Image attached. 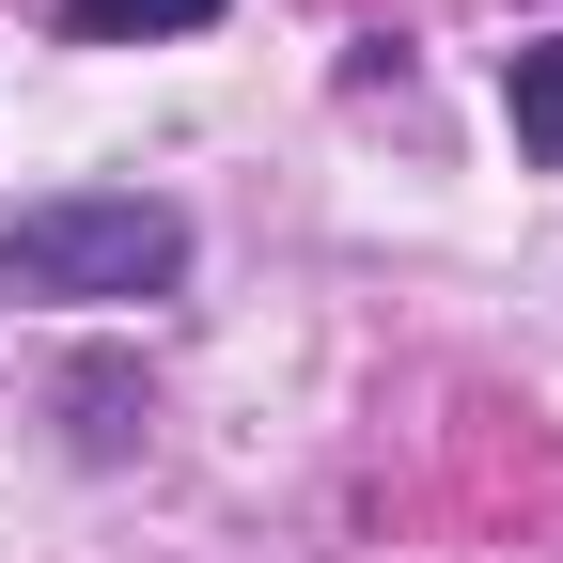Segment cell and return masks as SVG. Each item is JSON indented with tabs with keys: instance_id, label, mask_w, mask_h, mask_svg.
Returning a JSON list of instances; mask_svg holds the SVG:
<instances>
[{
	"instance_id": "277c9868",
	"label": "cell",
	"mask_w": 563,
	"mask_h": 563,
	"mask_svg": "<svg viewBox=\"0 0 563 563\" xmlns=\"http://www.w3.org/2000/svg\"><path fill=\"white\" fill-rule=\"evenodd\" d=\"M220 0H63V32L79 47H141V32H203Z\"/></svg>"
},
{
	"instance_id": "6da1fadb",
	"label": "cell",
	"mask_w": 563,
	"mask_h": 563,
	"mask_svg": "<svg viewBox=\"0 0 563 563\" xmlns=\"http://www.w3.org/2000/svg\"><path fill=\"white\" fill-rule=\"evenodd\" d=\"M173 282H188V203H157V188H47L0 220V298L110 313V298H173Z\"/></svg>"
},
{
	"instance_id": "3957f363",
	"label": "cell",
	"mask_w": 563,
	"mask_h": 563,
	"mask_svg": "<svg viewBox=\"0 0 563 563\" xmlns=\"http://www.w3.org/2000/svg\"><path fill=\"white\" fill-rule=\"evenodd\" d=\"M63 407H79V454H125V439H141V376H125V361H79Z\"/></svg>"
},
{
	"instance_id": "7a4b0ae2",
	"label": "cell",
	"mask_w": 563,
	"mask_h": 563,
	"mask_svg": "<svg viewBox=\"0 0 563 563\" xmlns=\"http://www.w3.org/2000/svg\"><path fill=\"white\" fill-rule=\"evenodd\" d=\"M501 110H517V141L563 173V32H532V47H501Z\"/></svg>"
}]
</instances>
